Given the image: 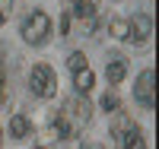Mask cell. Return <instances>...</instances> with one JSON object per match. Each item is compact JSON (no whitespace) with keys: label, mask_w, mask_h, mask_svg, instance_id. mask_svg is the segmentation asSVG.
Masks as SVG:
<instances>
[{"label":"cell","mask_w":159,"mask_h":149,"mask_svg":"<svg viewBox=\"0 0 159 149\" xmlns=\"http://www.w3.org/2000/svg\"><path fill=\"white\" fill-rule=\"evenodd\" d=\"M118 105H121V102H118L115 92H105V95H102V111H118Z\"/></svg>","instance_id":"4fadbf2b"},{"label":"cell","mask_w":159,"mask_h":149,"mask_svg":"<svg viewBox=\"0 0 159 149\" xmlns=\"http://www.w3.org/2000/svg\"><path fill=\"white\" fill-rule=\"evenodd\" d=\"M48 38H51V19H48V13H42V10L29 13V19L22 22V42L38 48V45H45Z\"/></svg>","instance_id":"3957f363"},{"label":"cell","mask_w":159,"mask_h":149,"mask_svg":"<svg viewBox=\"0 0 159 149\" xmlns=\"http://www.w3.org/2000/svg\"><path fill=\"white\" fill-rule=\"evenodd\" d=\"M3 19H7V16H3V7H0V25H3Z\"/></svg>","instance_id":"9a60e30c"},{"label":"cell","mask_w":159,"mask_h":149,"mask_svg":"<svg viewBox=\"0 0 159 149\" xmlns=\"http://www.w3.org/2000/svg\"><path fill=\"white\" fill-rule=\"evenodd\" d=\"M29 89H32V95H38V99H51V95L57 92V76H54V70H51L48 64H35L32 73H29Z\"/></svg>","instance_id":"277c9868"},{"label":"cell","mask_w":159,"mask_h":149,"mask_svg":"<svg viewBox=\"0 0 159 149\" xmlns=\"http://www.w3.org/2000/svg\"><path fill=\"white\" fill-rule=\"evenodd\" d=\"M153 83H156V76H153V70H143L140 73V79L134 83V99L143 105V108H153Z\"/></svg>","instance_id":"8992f818"},{"label":"cell","mask_w":159,"mask_h":149,"mask_svg":"<svg viewBox=\"0 0 159 149\" xmlns=\"http://www.w3.org/2000/svg\"><path fill=\"white\" fill-rule=\"evenodd\" d=\"M108 32H111L115 38H121V42H127V22H124V19H111Z\"/></svg>","instance_id":"7c38bea8"},{"label":"cell","mask_w":159,"mask_h":149,"mask_svg":"<svg viewBox=\"0 0 159 149\" xmlns=\"http://www.w3.org/2000/svg\"><path fill=\"white\" fill-rule=\"evenodd\" d=\"M10 133H13V137H16V140H22V137H29V133H32V124H29V117H22V114H16V117L10 121Z\"/></svg>","instance_id":"ba28073f"},{"label":"cell","mask_w":159,"mask_h":149,"mask_svg":"<svg viewBox=\"0 0 159 149\" xmlns=\"http://www.w3.org/2000/svg\"><path fill=\"white\" fill-rule=\"evenodd\" d=\"M0 140H3V133H0Z\"/></svg>","instance_id":"e0dca14e"},{"label":"cell","mask_w":159,"mask_h":149,"mask_svg":"<svg viewBox=\"0 0 159 149\" xmlns=\"http://www.w3.org/2000/svg\"><path fill=\"white\" fill-rule=\"evenodd\" d=\"M150 35H153V19L147 13H137V16L127 22V42L143 45V42H150Z\"/></svg>","instance_id":"5b68a950"},{"label":"cell","mask_w":159,"mask_h":149,"mask_svg":"<svg viewBox=\"0 0 159 149\" xmlns=\"http://www.w3.org/2000/svg\"><path fill=\"white\" fill-rule=\"evenodd\" d=\"M124 73H127V64H124L121 57H115L108 67H105V76H108V83H121Z\"/></svg>","instance_id":"9c48e42d"},{"label":"cell","mask_w":159,"mask_h":149,"mask_svg":"<svg viewBox=\"0 0 159 149\" xmlns=\"http://www.w3.org/2000/svg\"><path fill=\"white\" fill-rule=\"evenodd\" d=\"M73 3V16L83 22V32H92L96 29V3L92 0H70Z\"/></svg>","instance_id":"52a82bcc"},{"label":"cell","mask_w":159,"mask_h":149,"mask_svg":"<svg viewBox=\"0 0 159 149\" xmlns=\"http://www.w3.org/2000/svg\"><path fill=\"white\" fill-rule=\"evenodd\" d=\"M7 99V73H3V67H0V105H3Z\"/></svg>","instance_id":"5bb4252c"},{"label":"cell","mask_w":159,"mask_h":149,"mask_svg":"<svg viewBox=\"0 0 159 149\" xmlns=\"http://www.w3.org/2000/svg\"><path fill=\"white\" fill-rule=\"evenodd\" d=\"M89 117H92L89 102H86V99H70V102L54 114V121H51V124H54V127H51V133L61 137V140H64V137H73L80 127L89 124Z\"/></svg>","instance_id":"6da1fadb"},{"label":"cell","mask_w":159,"mask_h":149,"mask_svg":"<svg viewBox=\"0 0 159 149\" xmlns=\"http://www.w3.org/2000/svg\"><path fill=\"white\" fill-rule=\"evenodd\" d=\"M67 67H70V73H80V70H86V57L80 51H73L70 57H67Z\"/></svg>","instance_id":"8fae6325"},{"label":"cell","mask_w":159,"mask_h":149,"mask_svg":"<svg viewBox=\"0 0 159 149\" xmlns=\"http://www.w3.org/2000/svg\"><path fill=\"white\" fill-rule=\"evenodd\" d=\"M73 86H76V92H83V95L96 86V76L89 73V67H86V70H80V73H73Z\"/></svg>","instance_id":"30bf717a"},{"label":"cell","mask_w":159,"mask_h":149,"mask_svg":"<svg viewBox=\"0 0 159 149\" xmlns=\"http://www.w3.org/2000/svg\"><path fill=\"white\" fill-rule=\"evenodd\" d=\"M111 137H115V143L121 149H147V140H143L140 127L124 114H118V121L111 124Z\"/></svg>","instance_id":"7a4b0ae2"},{"label":"cell","mask_w":159,"mask_h":149,"mask_svg":"<svg viewBox=\"0 0 159 149\" xmlns=\"http://www.w3.org/2000/svg\"><path fill=\"white\" fill-rule=\"evenodd\" d=\"M86 149H102V146H96V143H92V146H86Z\"/></svg>","instance_id":"2e32d148"}]
</instances>
